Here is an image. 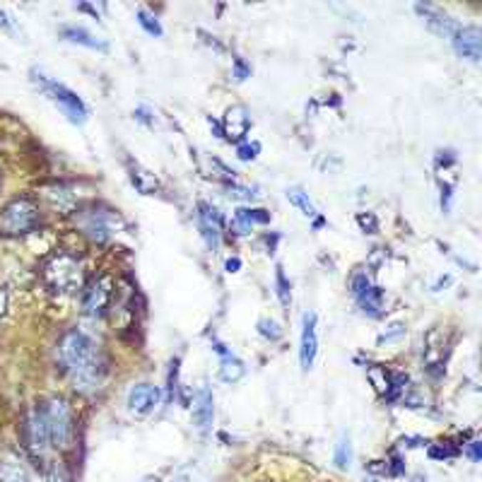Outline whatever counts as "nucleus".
Segmentation results:
<instances>
[{"label": "nucleus", "instance_id": "f257e3e1", "mask_svg": "<svg viewBox=\"0 0 482 482\" xmlns=\"http://www.w3.org/2000/svg\"><path fill=\"white\" fill-rule=\"evenodd\" d=\"M61 364L68 376L73 379L75 389L80 391H94L101 379V362L94 342L85 333L71 331L61 340L58 347Z\"/></svg>", "mask_w": 482, "mask_h": 482}, {"label": "nucleus", "instance_id": "f03ea898", "mask_svg": "<svg viewBox=\"0 0 482 482\" xmlns=\"http://www.w3.org/2000/svg\"><path fill=\"white\" fill-rule=\"evenodd\" d=\"M43 277H46V282L56 292H75L82 282V270H80V263L75 261L73 256L58 253V256H53L46 263Z\"/></svg>", "mask_w": 482, "mask_h": 482}, {"label": "nucleus", "instance_id": "7ed1b4c3", "mask_svg": "<svg viewBox=\"0 0 482 482\" xmlns=\"http://www.w3.org/2000/svg\"><path fill=\"white\" fill-rule=\"evenodd\" d=\"M39 225V210L27 198L12 200L0 215V232L3 234H27Z\"/></svg>", "mask_w": 482, "mask_h": 482}, {"label": "nucleus", "instance_id": "20e7f679", "mask_svg": "<svg viewBox=\"0 0 482 482\" xmlns=\"http://www.w3.org/2000/svg\"><path fill=\"white\" fill-rule=\"evenodd\" d=\"M36 82H39V85L43 87V92H46L48 97L61 106L63 113H66L73 123H85L87 120V106L73 90H68L66 85H61V82H56V80L43 78V75H39Z\"/></svg>", "mask_w": 482, "mask_h": 482}, {"label": "nucleus", "instance_id": "39448f33", "mask_svg": "<svg viewBox=\"0 0 482 482\" xmlns=\"http://www.w3.org/2000/svg\"><path fill=\"white\" fill-rule=\"evenodd\" d=\"M48 420V432H51V443L58 448H66L73 439V415L66 401H51L43 405Z\"/></svg>", "mask_w": 482, "mask_h": 482}, {"label": "nucleus", "instance_id": "423d86ee", "mask_svg": "<svg viewBox=\"0 0 482 482\" xmlns=\"http://www.w3.org/2000/svg\"><path fill=\"white\" fill-rule=\"evenodd\" d=\"M80 230L94 241H106L113 237V232L118 230V217L116 212L104 210V207H90L82 210L78 217Z\"/></svg>", "mask_w": 482, "mask_h": 482}, {"label": "nucleus", "instance_id": "0eeeda50", "mask_svg": "<svg viewBox=\"0 0 482 482\" xmlns=\"http://www.w3.org/2000/svg\"><path fill=\"white\" fill-rule=\"evenodd\" d=\"M352 294H354V299H357V304L362 307V312L364 314H369V316L381 314L384 292H381V287H374L364 272H359V275L352 277Z\"/></svg>", "mask_w": 482, "mask_h": 482}, {"label": "nucleus", "instance_id": "6e6552de", "mask_svg": "<svg viewBox=\"0 0 482 482\" xmlns=\"http://www.w3.org/2000/svg\"><path fill=\"white\" fill-rule=\"evenodd\" d=\"M319 354V333H316V314L307 312L302 316V340H299V362L302 369L309 371Z\"/></svg>", "mask_w": 482, "mask_h": 482}, {"label": "nucleus", "instance_id": "1a4fd4ad", "mask_svg": "<svg viewBox=\"0 0 482 482\" xmlns=\"http://www.w3.org/2000/svg\"><path fill=\"white\" fill-rule=\"evenodd\" d=\"M113 297V284L109 277H97L90 287L85 289V314L87 316H101L109 309Z\"/></svg>", "mask_w": 482, "mask_h": 482}, {"label": "nucleus", "instance_id": "9d476101", "mask_svg": "<svg viewBox=\"0 0 482 482\" xmlns=\"http://www.w3.org/2000/svg\"><path fill=\"white\" fill-rule=\"evenodd\" d=\"M160 401H162V391L150 384L133 386L128 393V408L130 412H135V415H150V412L160 405Z\"/></svg>", "mask_w": 482, "mask_h": 482}, {"label": "nucleus", "instance_id": "9b49d317", "mask_svg": "<svg viewBox=\"0 0 482 482\" xmlns=\"http://www.w3.org/2000/svg\"><path fill=\"white\" fill-rule=\"evenodd\" d=\"M198 227L202 234V241L210 251H215L220 246V230H222V220L220 212L215 210L212 205L207 202H200L198 205Z\"/></svg>", "mask_w": 482, "mask_h": 482}, {"label": "nucleus", "instance_id": "f8f14e48", "mask_svg": "<svg viewBox=\"0 0 482 482\" xmlns=\"http://www.w3.org/2000/svg\"><path fill=\"white\" fill-rule=\"evenodd\" d=\"M453 48L463 58L478 63L482 56V31L478 27H461L453 31Z\"/></svg>", "mask_w": 482, "mask_h": 482}, {"label": "nucleus", "instance_id": "ddd939ff", "mask_svg": "<svg viewBox=\"0 0 482 482\" xmlns=\"http://www.w3.org/2000/svg\"><path fill=\"white\" fill-rule=\"evenodd\" d=\"M27 432H29V446L31 451L43 453L51 443V432H48V420H46V412H43V405L36 408L29 415V424H27Z\"/></svg>", "mask_w": 482, "mask_h": 482}, {"label": "nucleus", "instance_id": "4468645a", "mask_svg": "<svg viewBox=\"0 0 482 482\" xmlns=\"http://www.w3.org/2000/svg\"><path fill=\"white\" fill-rule=\"evenodd\" d=\"M212 417H215V398H212V391L207 389V386H200L198 393H195L193 398V420H195V427L200 429V432H207L212 424Z\"/></svg>", "mask_w": 482, "mask_h": 482}, {"label": "nucleus", "instance_id": "2eb2a0df", "mask_svg": "<svg viewBox=\"0 0 482 482\" xmlns=\"http://www.w3.org/2000/svg\"><path fill=\"white\" fill-rule=\"evenodd\" d=\"M249 128H251V118L244 106H232L225 116V128H222L225 138H230V140H241V138L249 133Z\"/></svg>", "mask_w": 482, "mask_h": 482}, {"label": "nucleus", "instance_id": "dca6fc26", "mask_svg": "<svg viewBox=\"0 0 482 482\" xmlns=\"http://www.w3.org/2000/svg\"><path fill=\"white\" fill-rule=\"evenodd\" d=\"M268 222H270L268 210H261V207H239L234 212L232 230H237V234H246L251 232L253 225H268Z\"/></svg>", "mask_w": 482, "mask_h": 482}, {"label": "nucleus", "instance_id": "f3484780", "mask_svg": "<svg viewBox=\"0 0 482 482\" xmlns=\"http://www.w3.org/2000/svg\"><path fill=\"white\" fill-rule=\"evenodd\" d=\"M215 350L220 352V359H222V364H220V376L225 379L227 384L239 381V379L244 376V362H241L232 350H227L225 345H217V347H215Z\"/></svg>", "mask_w": 482, "mask_h": 482}, {"label": "nucleus", "instance_id": "a211bd4d", "mask_svg": "<svg viewBox=\"0 0 482 482\" xmlns=\"http://www.w3.org/2000/svg\"><path fill=\"white\" fill-rule=\"evenodd\" d=\"M415 10L420 12V15L424 17V22L432 27L436 34H441V36H453V31H456V27H453V22L448 20L446 15H443L441 10H436V8H432V5H415Z\"/></svg>", "mask_w": 482, "mask_h": 482}, {"label": "nucleus", "instance_id": "6ab92c4d", "mask_svg": "<svg viewBox=\"0 0 482 482\" xmlns=\"http://www.w3.org/2000/svg\"><path fill=\"white\" fill-rule=\"evenodd\" d=\"M63 36H66L68 41H73V43H82V46H87V48H99V51H106V43L101 41V39H97L94 34H90L87 29H82V27H66L63 29Z\"/></svg>", "mask_w": 482, "mask_h": 482}, {"label": "nucleus", "instance_id": "aec40b11", "mask_svg": "<svg viewBox=\"0 0 482 482\" xmlns=\"http://www.w3.org/2000/svg\"><path fill=\"white\" fill-rule=\"evenodd\" d=\"M287 200H289L294 207H299L302 215H307V217H316V207H314V202L309 200V195L304 193L302 188H289V191H287Z\"/></svg>", "mask_w": 482, "mask_h": 482}, {"label": "nucleus", "instance_id": "412c9836", "mask_svg": "<svg viewBox=\"0 0 482 482\" xmlns=\"http://www.w3.org/2000/svg\"><path fill=\"white\" fill-rule=\"evenodd\" d=\"M0 480L3 482H29L24 468L17 466V463H12V461L0 463Z\"/></svg>", "mask_w": 482, "mask_h": 482}, {"label": "nucleus", "instance_id": "4be33fe9", "mask_svg": "<svg viewBox=\"0 0 482 482\" xmlns=\"http://www.w3.org/2000/svg\"><path fill=\"white\" fill-rule=\"evenodd\" d=\"M352 463V448H350V439L347 436H342L338 441V446H335V466L340 468V471H347Z\"/></svg>", "mask_w": 482, "mask_h": 482}, {"label": "nucleus", "instance_id": "5701e85b", "mask_svg": "<svg viewBox=\"0 0 482 482\" xmlns=\"http://www.w3.org/2000/svg\"><path fill=\"white\" fill-rule=\"evenodd\" d=\"M275 284H277V297H280V304L282 307H289L292 304V287H289L287 277H284L282 268H277V272H275Z\"/></svg>", "mask_w": 482, "mask_h": 482}, {"label": "nucleus", "instance_id": "b1692460", "mask_svg": "<svg viewBox=\"0 0 482 482\" xmlns=\"http://www.w3.org/2000/svg\"><path fill=\"white\" fill-rule=\"evenodd\" d=\"M138 22H140V27L148 31V34L162 36V24L157 22V17H152L148 10H138Z\"/></svg>", "mask_w": 482, "mask_h": 482}, {"label": "nucleus", "instance_id": "393cba45", "mask_svg": "<svg viewBox=\"0 0 482 482\" xmlns=\"http://www.w3.org/2000/svg\"><path fill=\"white\" fill-rule=\"evenodd\" d=\"M258 331H261V335H265V338H270V340H277L282 335L280 326H277L275 321H270V319L258 321Z\"/></svg>", "mask_w": 482, "mask_h": 482}, {"label": "nucleus", "instance_id": "a878e982", "mask_svg": "<svg viewBox=\"0 0 482 482\" xmlns=\"http://www.w3.org/2000/svg\"><path fill=\"white\" fill-rule=\"evenodd\" d=\"M258 150H261V145L258 143H241L237 148V155H239L241 162H251V160H256Z\"/></svg>", "mask_w": 482, "mask_h": 482}, {"label": "nucleus", "instance_id": "bb28decb", "mask_svg": "<svg viewBox=\"0 0 482 482\" xmlns=\"http://www.w3.org/2000/svg\"><path fill=\"white\" fill-rule=\"evenodd\" d=\"M429 456L432 458H453L456 456V448H451V446H443V443H436V446H432L429 448Z\"/></svg>", "mask_w": 482, "mask_h": 482}, {"label": "nucleus", "instance_id": "cd10ccee", "mask_svg": "<svg viewBox=\"0 0 482 482\" xmlns=\"http://www.w3.org/2000/svg\"><path fill=\"white\" fill-rule=\"evenodd\" d=\"M451 198H453L451 186H446V183H441V207H443V212H448V210H451Z\"/></svg>", "mask_w": 482, "mask_h": 482}, {"label": "nucleus", "instance_id": "c85d7f7f", "mask_svg": "<svg viewBox=\"0 0 482 482\" xmlns=\"http://www.w3.org/2000/svg\"><path fill=\"white\" fill-rule=\"evenodd\" d=\"M249 73H251V71H249V68H246V63H244V61H241V58L234 61V75H237V80H246V78H249Z\"/></svg>", "mask_w": 482, "mask_h": 482}, {"label": "nucleus", "instance_id": "c756f323", "mask_svg": "<svg viewBox=\"0 0 482 482\" xmlns=\"http://www.w3.org/2000/svg\"><path fill=\"white\" fill-rule=\"evenodd\" d=\"M480 446H482L480 441H473L471 446H468V456H471V461H473V463H480V458H482Z\"/></svg>", "mask_w": 482, "mask_h": 482}, {"label": "nucleus", "instance_id": "7c9ffc66", "mask_svg": "<svg viewBox=\"0 0 482 482\" xmlns=\"http://www.w3.org/2000/svg\"><path fill=\"white\" fill-rule=\"evenodd\" d=\"M359 225H362V227H366V225H369V230H371L369 234L376 232V220H374L371 215H359Z\"/></svg>", "mask_w": 482, "mask_h": 482}, {"label": "nucleus", "instance_id": "2f4dec72", "mask_svg": "<svg viewBox=\"0 0 482 482\" xmlns=\"http://www.w3.org/2000/svg\"><path fill=\"white\" fill-rule=\"evenodd\" d=\"M239 268H241L239 258H230V261H227V272H237Z\"/></svg>", "mask_w": 482, "mask_h": 482}, {"label": "nucleus", "instance_id": "473e14b6", "mask_svg": "<svg viewBox=\"0 0 482 482\" xmlns=\"http://www.w3.org/2000/svg\"><path fill=\"white\" fill-rule=\"evenodd\" d=\"M0 24H5V27H10V22L5 20V12H3V10H0Z\"/></svg>", "mask_w": 482, "mask_h": 482}, {"label": "nucleus", "instance_id": "72a5a7b5", "mask_svg": "<svg viewBox=\"0 0 482 482\" xmlns=\"http://www.w3.org/2000/svg\"><path fill=\"white\" fill-rule=\"evenodd\" d=\"M3 309H5V294L0 292V314H3Z\"/></svg>", "mask_w": 482, "mask_h": 482}, {"label": "nucleus", "instance_id": "f704fd0d", "mask_svg": "<svg viewBox=\"0 0 482 482\" xmlns=\"http://www.w3.org/2000/svg\"><path fill=\"white\" fill-rule=\"evenodd\" d=\"M412 482H427V480H424L422 475H415V480H412Z\"/></svg>", "mask_w": 482, "mask_h": 482}]
</instances>
